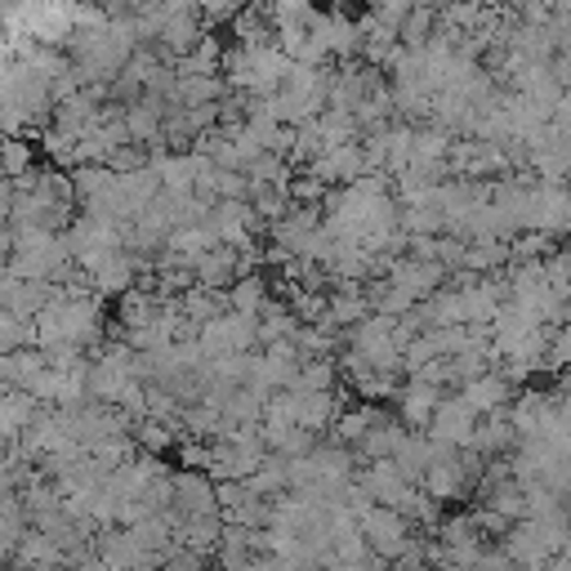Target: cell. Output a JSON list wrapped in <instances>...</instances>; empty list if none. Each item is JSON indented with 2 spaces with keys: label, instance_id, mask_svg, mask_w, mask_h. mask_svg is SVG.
<instances>
[{
  "label": "cell",
  "instance_id": "cell-1",
  "mask_svg": "<svg viewBox=\"0 0 571 571\" xmlns=\"http://www.w3.org/2000/svg\"><path fill=\"white\" fill-rule=\"evenodd\" d=\"M357 527H362L367 549H376L380 558H402L415 545L411 540V518H402L398 510H384V505L367 510L362 518H357Z\"/></svg>",
  "mask_w": 571,
  "mask_h": 571
},
{
  "label": "cell",
  "instance_id": "cell-7",
  "mask_svg": "<svg viewBox=\"0 0 571 571\" xmlns=\"http://www.w3.org/2000/svg\"><path fill=\"white\" fill-rule=\"evenodd\" d=\"M32 161H36L32 143H23V138H0V175H5V179L32 175Z\"/></svg>",
  "mask_w": 571,
  "mask_h": 571
},
{
  "label": "cell",
  "instance_id": "cell-2",
  "mask_svg": "<svg viewBox=\"0 0 571 571\" xmlns=\"http://www.w3.org/2000/svg\"><path fill=\"white\" fill-rule=\"evenodd\" d=\"M478 434V411L464 398H447L434 419H428V443H443V447H473Z\"/></svg>",
  "mask_w": 571,
  "mask_h": 571
},
{
  "label": "cell",
  "instance_id": "cell-5",
  "mask_svg": "<svg viewBox=\"0 0 571 571\" xmlns=\"http://www.w3.org/2000/svg\"><path fill=\"white\" fill-rule=\"evenodd\" d=\"M45 376V357L41 348H19L0 357V389H23L32 393V384Z\"/></svg>",
  "mask_w": 571,
  "mask_h": 571
},
{
  "label": "cell",
  "instance_id": "cell-3",
  "mask_svg": "<svg viewBox=\"0 0 571 571\" xmlns=\"http://www.w3.org/2000/svg\"><path fill=\"white\" fill-rule=\"evenodd\" d=\"M175 514L183 523H192V518H220V491H214L210 473H192V469L175 473Z\"/></svg>",
  "mask_w": 571,
  "mask_h": 571
},
{
  "label": "cell",
  "instance_id": "cell-6",
  "mask_svg": "<svg viewBox=\"0 0 571 571\" xmlns=\"http://www.w3.org/2000/svg\"><path fill=\"white\" fill-rule=\"evenodd\" d=\"M134 268H138V264H134V259H130L125 250H116L112 259H103V264H99V268L90 272V281L99 286V291H103V295H121V291H125V286L134 281Z\"/></svg>",
  "mask_w": 571,
  "mask_h": 571
},
{
  "label": "cell",
  "instance_id": "cell-8",
  "mask_svg": "<svg viewBox=\"0 0 571 571\" xmlns=\"http://www.w3.org/2000/svg\"><path fill=\"white\" fill-rule=\"evenodd\" d=\"M478 415L482 411H495L500 402H505V380H495V376H478V380H469L464 384V393H460Z\"/></svg>",
  "mask_w": 571,
  "mask_h": 571
},
{
  "label": "cell",
  "instance_id": "cell-9",
  "mask_svg": "<svg viewBox=\"0 0 571 571\" xmlns=\"http://www.w3.org/2000/svg\"><path fill=\"white\" fill-rule=\"evenodd\" d=\"M138 443L148 451H166L175 443V434H170V424H161V419H143L138 424Z\"/></svg>",
  "mask_w": 571,
  "mask_h": 571
},
{
  "label": "cell",
  "instance_id": "cell-4",
  "mask_svg": "<svg viewBox=\"0 0 571 571\" xmlns=\"http://www.w3.org/2000/svg\"><path fill=\"white\" fill-rule=\"evenodd\" d=\"M36 415H41V402L32 398V393H23V389H5V398H0V443H19L27 428L36 424Z\"/></svg>",
  "mask_w": 571,
  "mask_h": 571
}]
</instances>
